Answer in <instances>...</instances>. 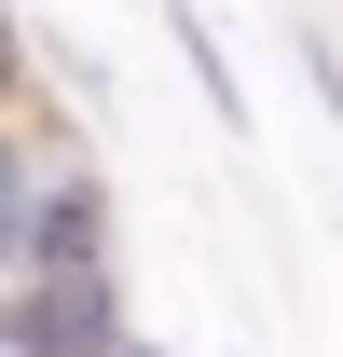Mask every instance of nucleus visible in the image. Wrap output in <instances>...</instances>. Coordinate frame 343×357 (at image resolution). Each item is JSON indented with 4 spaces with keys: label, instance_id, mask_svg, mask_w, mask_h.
Returning a JSON list of instances; mask_svg holds the SVG:
<instances>
[{
    "label": "nucleus",
    "instance_id": "1",
    "mask_svg": "<svg viewBox=\"0 0 343 357\" xmlns=\"http://www.w3.org/2000/svg\"><path fill=\"white\" fill-rule=\"evenodd\" d=\"M55 151H69V124H55V110H28V96H0V289L28 275V220H42Z\"/></svg>",
    "mask_w": 343,
    "mask_h": 357
},
{
    "label": "nucleus",
    "instance_id": "2",
    "mask_svg": "<svg viewBox=\"0 0 343 357\" xmlns=\"http://www.w3.org/2000/svg\"><path fill=\"white\" fill-rule=\"evenodd\" d=\"M151 14H165V42H178V69L206 83V110H220V124H247V83H234V55H220V28L192 14V0H151Z\"/></svg>",
    "mask_w": 343,
    "mask_h": 357
},
{
    "label": "nucleus",
    "instance_id": "3",
    "mask_svg": "<svg viewBox=\"0 0 343 357\" xmlns=\"http://www.w3.org/2000/svg\"><path fill=\"white\" fill-rule=\"evenodd\" d=\"M0 357H42V330H28V303L0 289Z\"/></svg>",
    "mask_w": 343,
    "mask_h": 357
}]
</instances>
